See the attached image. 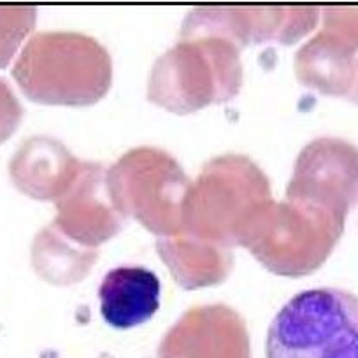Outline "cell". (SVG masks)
<instances>
[{
  "mask_svg": "<svg viewBox=\"0 0 358 358\" xmlns=\"http://www.w3.org/2000/svg\"><path fill=\"white\" fill-rule=\"evenodd\" d=\"M99 299L109 325L120 330L132 329L153 318L160 308V280L146 267H115L106 273Z\"/></svg>",
  "mask_w": 358,
  "mask_h": 358,
  "instance_id": "2",
  "label": "cell"
},
{
  "mask_svg": "<svg viewBox=\"0 0 358 358\" xmlns=\"http://www.w3.org/2000/svg\"><path fill=\"white\" fill-rule=\"evenodd\" d=\"M267 358H358V297L339 288L301 292L268 325Z\"/></svg>",
  "mask_w": 358,
  "mask_h": 358,
  "instance_id": "1",
  "label": "cell"
},
{
  "mask_svg": "<svg viewBox=\"0 0 358 358\" xmlns=\"http://www.w3.org/2000/svg\"><path fill=\"white\" fill-rule=\"evenodd\" d=\"M23 34V20L16 9H0V67L11 57Z\"/></svg>",
  "mask_w": 358,
  "mask_h": 358,
  "instance_id": "3",
  "label": "cell"
},
{
  "mask_svg": "<svg viewBox=\"0 0 358 358\" xmlns=\"http://www.w3.org/2000/svg\"><path fill=\"white\" fill-rule=\"evenodd\" d=\"M20 109L8 86L0 81V141L6 139L18 122Z\"/></svg>",
  "mask_w": 358,
  "mask_h": 358,
  "instance_id": "4",
  "label": "cell"
}]
</instances>
